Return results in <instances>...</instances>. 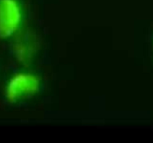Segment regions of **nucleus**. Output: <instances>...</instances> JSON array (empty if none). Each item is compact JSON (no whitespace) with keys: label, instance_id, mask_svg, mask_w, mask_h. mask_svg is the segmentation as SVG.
Listing matches in <instances>:
<instances>
[{"label":"nucleus","instance_id":"obj_1","mask_svg":"<svg viewBox=\"0 0 153 143\" xmlns=\"http://www.w3.org/2000/svg\"><path fill=\"white\" fill-rule=\"evenodd\" d=\"M40 88V81L30 73H18L8 80L5 89V97L11 103H17L32 96Z\"/></svg>","mask_w":153,"mask_h":143},{"label":"nucleus","instance_id":"obj_3","mask_svg":"<svg viewBox=\"0 0 153 143\" xmlns=\"http://www.w3.org/2000/svg\"><path fill=\"white\" fill-rule=\"evenodd\" d=\"M38 49V42L33 33L24 31L16 36L14 42V53L23 64H28L33 60Z\"/></svg>","mask_w":153,"mask_h":143},{"label":"nucleus","instance_id":"obj_2","mask_svg":"<svg viewBox=\"0 0 153 143\" xmlns=\"http://www.w3.org/2000/svg\"><path fill=\"white\" fill-rule=\"evenodd\" d=\"M21 9L17 0H0V38L17 33L21 23Z\"/></svg>","mask_w":153,"mask_h":143}]
</instances>
